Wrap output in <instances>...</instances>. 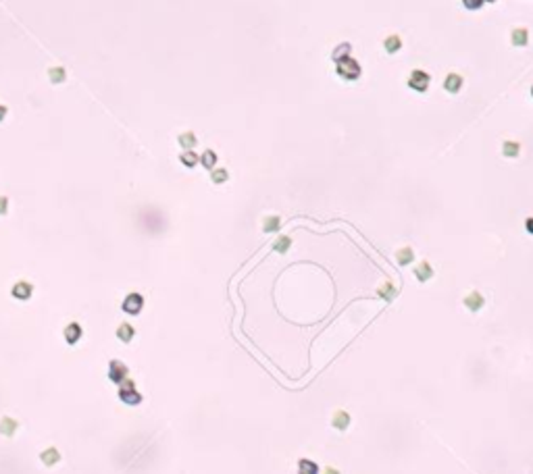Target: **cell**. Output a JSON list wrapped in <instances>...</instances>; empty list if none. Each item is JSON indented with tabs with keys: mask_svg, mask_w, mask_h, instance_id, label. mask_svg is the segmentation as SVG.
Returning a JSON list of instances; mask_svg holds the SVG:
<instances>
[{
	"mask_svg": "<svg viewBox=\"0 0 533 474\" xmlns=\"http://www.w3.org/2000/svg\"><path fill=\"white\" fill-rule=\"evenodd\" d=\"M6 210H8V198L6 196H0V216L6 214Z\"/></svg>",
	"mask_w": 533,
	"mask_h": 474,
	"instance_id": "30",
	"label": "cell"
},
{
	"mask_svg": "<svg viewBox=\"0 0 533 474\" xmlns=\"http://www.w3.org/2000/svg\"><path fill=\"white\" fill-rule=\"evenodd\" d=\"M408 87H413L417 92H425L427 87H429V75L421 71V69H415V71L408 75Z\"/></svg>",
	"mask_w": 533,
	"mask_h": 474,
	"instance_id": "3",
	"label": "cell"
},
{
	"mask_svg": "<svg viewBox=\"0 0 533 474\" xmlns=\"http://www.w3.org/2000/svg\"><path fill=\"white\" fill-rule=\"evenodd\" d=\"M200 164L204 166V169H215V164H217V152L215 150H204L202 156H200Z\"/></svg>",
	"mask_w": 533,
	"mask_h": 474,
	"instance_id": "23",
	"label": "cell"
},
{
	"mask_svg": "<svg viewBox=\"0 0 533 474\" xmlns=\"http://www.w3.org/2000/svg\"><path fill=\"white\" fill-rule=\"evenodd\" d=\"M502 154L506 158H517L521 154V144L519 142H504L502 146Z\"/></svg>",
	"mask_w": 533,
	"mask_h": 474,
	"instance_id": "24",
	"label": "cell"
},
{
	"mask_svg": "<svg viewBox=\"0 0 533 474\" xmlns=\"http://www.w3.org/2000/svg\"><path fill=\"white\" fill-rule=\"evenodd\" d=\"M415 277H417V281H421V283H425V281H429L431 277H433V268H431V264L429 262H421V264H419L417 268H415Z\"/></svg>",
	"mask_w": 533,
	"mask_h": 474,
	"instance_id": "11",
	"label": "cell"
},
{
	"mask_svg": "<svg viewBox=\"0 0 533 474\" xmlns=\"http://www.w3.org/2000/svg\"><path fill=\"white\" fill-rule=\"evenodd\" d=\"M415 260V252H413V248H400V250H396V262L400 266H406V264H410V262Z\"/></svg>",
	"mask_w": 533,
	"mask_h": 474,
	"instance_id": "16",
	"label": "cell"
},
{
	"mask_svg": "<svg viewBox=\"0 0 533 474\" xmlns=\"http://www.w3.org/2000/svg\"><path fill=\"white\" fill-rule=\"evenodd\" d=\"M339 56H342V58L350 56V44H342V46H337V50L334 52V58L339 60Z\"/></svg>",
	"mask_w": 533,
	"mask_h": 474,
	"instance_id": "28",
	"label": "cell"
},
{
	"mask_svg": "<svg viewBox=\"0 0 533 474\" xmlns=\"http://www.w3.org/2000/svg\"><path fill=\"white\" fill-rule=\"evenodd\" d=\"M48 77H50L52 83H63L65 79H67V71L60 65H55V67L48 69Z\"/></svg>",
	"mask_w": 533,
	"mask_h": 474,
	"instance_id": "18",
	"label": "cell"
},
{
	"mask_svg": "<svg viewBox=\"0 0 533 474\" xmlns=\"http://www.w3.org/2000/svg\"><path fill=\"white\" fill-rule=\"evenodd\" d=\"M462 4H465L469 11H477V8L483 6V0H462Z\"/></svg>",
	"mask_w": 533,
	"mask_h": 474,
	"instance_id": "29",
	"label": "cell"
},
{
	"mask_svg": "<svg viewBox=\"0 0 533 474\" xmlns=\"http://www.w3.org/2000/svg\"><path fill=\"white\" fill-rule=\"evenodd\" d=\"M134 335H136V329L132 327V324H127V322H123V324H119L117 327V337L121 339V341H132L134 339Z\"/></svg>",
	"mask_w": 533,
	"mask_h": 474,
	"instance_id": "17",
	"label": "cell"
},
{
	"mask_svg": "<svg viewBox=\"0 0 533 474\" xmlns=\"http://www.w3.org/2000/svg\"><path fill=\"white\" fill-rule=\"evenodd\" d=\"M119 397L123 399V401L127 403V406H136V403L142 401V395H140V393L136 391V385H134V381H129V379H125L123 383H121Z\"/></svg>",
	"mask_w": 533,
	"mask_h": 474,
	"instance_id": "2",
	"label": "cell"
},
{
	"mask_svg": "<svg viewBox=\"0 0 533 474\" xmlns=\"http://www.w3.org/2000/svg\"><path fill=\"white\" fill-rule=\"evenodd\" d=\"M483 2H494V0H483Z\"/></svg>",
	"mask_w": 533,
	"mask_h": 474,
	"instance_id": "34",
	"label": "cell"
},
{
	"mask_svg": "<svg viewBox=\"0 0 533 474\" xmlns=\"http://www.w3.org/2000/svg\"><path fill=\"white\" fill-rule=\"evenodd\" d=\"M319 466H317V462H312V460H300L298 462V474H319Z\"/></svg>",
	"mask_w": 533,
	"mask_h": 474,
	"instance_id": "20",
	"label": "cell"
},
{
	"mask_svg": "<svg viewBox=\"0 0 533 474\" xmlns=\"http://www.w3.org/2000/svg\"><path fill=\"white\" fill-rule=\"evenodd\" d=\"M17 428H19V422L13 418H8L4 416L2 420H0V435H4V437H13L17 433Z\"/></svg>",
	"mask_w": 533,
	"mask_h": 474,
	"instance_id": "10",
	"label": "cell"
},
{
	"mask_svg": "<svg viewBox=\"0 0 533 474\" xmlns=\"http://www.w3.org/2000/svg\"><path fill=\"white\" fill-rule=\"evenodd\" d=\"M525 229H527V231L533 235V216H531V218H527V221H525Z\"/></svg>",
	"mask_w": 533,
	"mask_h": 474,
	"instance_id": "32",
	"label": "cell"
},
{
	"mask_svg": "<svg viewBox=\"0 0 533 474\" xmlns=\"http://www.w3.org/2000/svg\"><path fill=\"white\" fill-rule=\"evenodd\" d=\"M290 248H292V237H287V235H279L275 239V243H273V250L277 254H285Z\"/></svg>",
	"mask_w": 533,
	"mask_h": 474,
	"instance_id": "22",
	"label": "cell"
},
{
	"mask_svg": "<svg viewBox=\"0 0 533 474\" xmlns=\"http://www.w3.org/2000/svg\"><path fill=\"white\" fill-rule=\"evenodd\" d=\"M383 46H386V50L390 52V54H394V52H398L400 48H402V40H400V36H388L386 38V42H383Z\"/></svg>",
	"mask_w": 533,
	"mask_h": 474,
	"instance_id": "25",
	"label": "cell"
},
{
	"mask_svg": "<svg viewBox=\"0 0 533 474\" xmlns=\"http://www.w3.org/2000/svg\"><path fill=\"white\" fill-rule=\"evenodd\" d=\"M279 227H281V218H279L277 214H269L263 218V231L265 233H275L279 231Z\"/></svg>",
	"mask_w": 533,
	"mask_h": 474,
	"instance_id": "14",
	"label": "cell"
},
{
	"mask_svg": "<svg viewBox=\"0 0 533 474\" xmlns=\"http://www.w3.org/2000/svg\"><path fill=\"white\" fill-rule=\"evenodd\" d=\"M179 160L188 166V169H194V166L200 162V156L194 152V150H183L181 156H179Z\"/></svg>",
	"mask_w": 533,
	"mask_h": 474,
	"instance_id": "21",
	"label": "cell"
},
{
	"mask_svg": "<svg viewBox=\"0 0 533 474\" xmlns=\"http://www.w3.org/2000/svg\"><path fill=\"white\" fill-rule=\"evenodd\" d=\"M121 308H123V312H127V314H140L142 308H144V297L140 293H129L123 300V304H121Z\"/></svg>",
	"mask_w": 533,
	"mask_h": 474,
	"instance_id": "4",
	"label": "cell"
},
{
	"mask_svg": "<svg viewBox=\"0 0 533 474\" xmlns=\"http://www.w3.org/2000/svg\"><path fill=\"white\" fill-rule=\"evenodd\" d=\"M227 179H229V173H227L225 169H213V173H211V181L213 183L221 185V183H225Z\"/></svg>",
	"mask_w": 533,
	"mask_h": 474,
	"instance_id": "27",
	"label": "cell"
},
{
	"mask_svg": "<svg viewBox=\"0 0 533 474\" xmlns=\"http://www.w3.org/2000/svg\"><path fill=\"white\" fill-rule=\"evenodd\" d=\"M510 42H512V46H525V44L529 42V33L525 27H517V29H512L510 33Z\"/></svg>",
	"mask_w": 533,
	"mask_h": 474,
	"instance_id": "15",
	"label": "cell"
},
{
	"mask_svg": "<svg viewBox=\"0 0 533 474\" xmlns=\"http://www.w3.org/2000/svg\"><path fill=\"white\" fill-rule=\"evenodd\" d=\"M82 337V327L77 322H71V324H67V329H65V339H67V343H77Z\"/></svg>",
	"mask_w": 533,
	"mask_h": 474,
	"instance_id": "12",
	"label": "cell"
},
{
	"mask_svg": "<svg viewBox=\"0 0 533 474\" xmlns=\"http://www.w3.org/2000/svg\"><path fill=\"white\" fill-rule=\"evenodd\" d=\"M319 474H339V470H337V468H334V466H327L325 470L319 472Z\"/></svg>",
	"mask_w": 533,
	"mask_h": 474,
	"instance_id": "31",
	"label": "cell"
},
{
	"mask_svg": "<svg viewBox=\"0 0 533 474\" xmlns=\"http://www.w3.org/2000/svg\"><path fill=\"white\" fill-rule=\"evenodd\" d=\"M31 293H33V285L28 283V281H19L13 287V297H17V300H29Z\"/></svg>",
	"mask_w": 533,
	"mask_h": 474,
	"instance_id": "8",
	"label": "cell"
},
{
	"mask_svg": "<svg viewBox=\"0 0 533 474\" xmlns=\"http://www.w3.org/2000/svg\"><path fill=\"white\" fill-rule=\"evenodd\" d=\"M396 293H398V291H396V287L392 285L390 281H386V283H383V285L377 289V295H379V297H383V300H386V302H392V300H394Z\"/></svg>",
	"mask_w": 533,
	"mask_h": 474,
	"instance_id": "19",
	"label": "cell"
},
{
	"mask_svg": "<svg viewBox=\"0 0 533 474\" xmlns=\"http://www.w3.org/2000/svg\"><path fill=\"white\" fill-rule=\"evenodd\" d=\"M531 96H533V87H531Z\"/></svg>",
	"mask_w": 533,
	"mask_h": 474,
	"instance_id": "35",
	"label": "cell"
},
{
	"mask_svg": "<svg viewBox=\"0 0 533 474\" xmlns=\"http://www.w3.org/2000/svg\"><path fill=\"white\" fill-rule=\"evenodd\" d=\"M462 304H465V308L469 312H479L485 306V297L479 291H469L465 295V300H462Z\"/></svg>",
	"mask_w": 533,
	"mask_h": 474,
	"instance_id": "6",
	"label": "cell"
},
{
	"mask_svg": "<svg viewBox=\"0 0 533 474\" xmlns=\"http://www.w3.org/2000/svg\"><path fill=\"white\" fill-rule=\"evenodd\" d=\"M331 426H334L336 431H346V428L350 426V414H348L346 410H336L334 416H331Z\"/></svg>",
	"mask_w": 533,
	"mask_h": 474,
	"instance_id": "7",
	"label": "cell"
},
{
	"mask_svg": "<svg viewBox=\"0 0 533 474\" xmlns=\"http://www.w3.org/2000/svg\"><path fill=\"white\" fill-rule=\"evenodd\" d=\"M336 73H337L339 77L348 79V81H352V79H356L358 75H361V65H358L352 56L339 58L337 65H336Z\"/></svg>",
	"mask_w": 533,
	"mask_h": 474,
	"instance_id": "1",
	"label": "cell"
},
{
	"mask_svg": "<svg viewBox=\"0 0 533 474\" xmlns=\"http://www.w3.org/2000/svg\"><path fill=\"white\" fill-rule=\"evenodd\" d=\"M4 117H6V106L0 104V121H4Z\"/></svg>",
	"mask_w": 533,
	"mask_h": 474,
	"instance_id": "33",
	"label": "cell"
},
{
	"mask_svg": "<svg viewBox=\"0 0 533 474\" xmlns=\"http://www.w3.org/2000/svg\"><path fill=\"white\" fill-rule=\"evenodd\" d=\"M127 374H129L127 366L123 362H119V360H112V362L109 364V376H111L112 383H119L121 385V383L127 379Z\"/></svg>",
	"mask_w": 533,
	"mask_h": 474,
	"instance_id": "5",
	"label": "cell"
},
{
	"mask_svg": "<svg viewBox=\"0 0 533 474\" xmlns=\"http://www.w3.org/2000/svg\"><path fill=\"white\" fill-rule=\"evenodd\" d=\"M177 142H179V146L183 148V150H194L198 139L194 135V131H183V133L177 137Z\"/></svg>",
	"mask_w": 533,
	"mask_h": 474,
	"instance_id": "13",
	"label": "cell"
},
{
	"mask_svg": "<svg viewBox=\"0 0 533 474\" xmlns=\"http://www.w3.org/2000/svg\"><path fill=\"white\" fill-rule=\"evenodd\" d=\"M444 87H446V92H450V94H458V90L462 87V77L458 73H448L444 79Z\"/></svg>",
	"mask_w": 533,
	"mask_h": 474,
	"instance_id": "9",
	"label": "cell"
},
{
	"mask_svg": "<svg viewBox=\"0 0 533 474\" xmlns=\"http://www.w3.org/2000/svg\"><path fill=\"white\" fill-rule=\"evenodd\" d=\"M60 460V453L52 447V449H46V451H42V462L46 464V466H55V464Z\"/></svg>",
	"mask_w": 533,
	"mask_h": 474,
	"instance_id": "26",
	"label": "cell"
}]
</instances>
